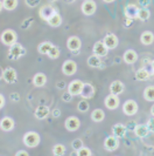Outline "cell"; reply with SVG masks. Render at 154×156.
<instances>
[{
    "label": "cell",
    "mask_w": 154,
    "mask_h": 156,
    "mask_svg": "<svg viewBox=\"0 0 154 156\" xmlns=\"http://www.w3.org/2000/svg\"><path fill=\"white\" fill-rule=\"evenodd\" d=\"M22 141L25 143V146H27L28 148H35V147L38 146L41 137H40L38 133H36V132H28V133H26L23 135Z\"/></svg>",
    "instance_id": "cell-1"
},
{
    "label": "cell",
    "mask_w": 154,
    "mask_h": 156,
    "mask_svg": "<svg viewBox=\"0 0 154 156\" xmlns=\"http://www.w3.org/2000/svg\"><path fill=\"white\" fill-rule=\"evenodd\" d=\"M25 54H26V49L23 48V46L21 44H18L16 42L14 45L9 46L7 58L8 60H18V59H20Z\"/></svg>",
    "instance_id": "cell-2"
},
{
    "label": "cell",
    "mask_w": 154,
    "mask_h": 156,
    "mask_svg": "<svg viewBox=\"0 0 154 156\" xmlns=\"http://www.w3.org/2000/svg\"><path fill=\"white\" fill-rule=\"evenodd\" d=\"M18 40V34L13 30H5L1 33V42L6 46H12L16 44Z\"/></svg>",
    "instance_id": "cell-3"
},
{
    "label": "cell",
    "mask_w": 154,
    "mask_h": 156,
    "mask_svg": "<svg viewBox=\"0 0 154 156\" xmlns=\"http://www.w3.org/2000/svg\"><path fill=\"white\" fill-rule=\"evenodd\" d=\"M119 139L115 136L113 134L108 136L105 140H104V149L106 151H116L117 149L119 148Z\"/></svg>",
    "instance_id": "cell-4"
},
{
    "label": "cell",
    "mask_w": 154,
    "mask_h": 156,
    "mask_svg": "<svg viewBox=\"0 0 154 156\" xmlns=\"http://www.w3.org/2000/svg\"><path fill=\"white\" fill-rule=\"evenodd\" d=\"M139 107L138 103L134 100H126L123 105V113L126 116H132L134 114H137Z\"/></svg>",
    "instance_id": "cell-5"
},
{
    "label": "cell",
    "mask_w": 154,
    "mask_h": 156,
    "mask_svg": "<svg viewBox=\"0 0 154 156\" xmlns=\"http://www.w3.org/2000/svg\"><path fill=\"white\" fill-rule=\"evenodd\" d=\"M2 80L7 83H15L18 81V73L13 67H7L2 70Z\"/></svg>",
    "instance_id": "cell-6"
},
{
    "label": "cell",
    "mask_w": 154,
    "mask_h": 156,
    "mask_svg": "<svg viewBox=\"0 0 154 156\" xmlns=\"http://www.w3.org/2000/svg\"><path fill=\"white\" fill-rule=\"evenodd\" d=\"M77 72V63L74 60H65L62 65V73L67 76H71Z\"/></svg>",
    "instance_id": "cell-7"
},
{
    "label": "cell",
    "mask_w": 154,
    "mask_h": 156,
    "mask_svg": "<svg viewBox=\"0 0 154 156\" xmlns=\"http://www.w3.org/2000/svg\"><path fill=\"white\" fill-rule=\"evenodd\" d=\"M67 47H68V49H69L70 52L77 53L81 49V47H82V41L76 35H71L67 40Z\"/></svg>",
    "instance_id": "cell-8"
},
{
    "label": "cell",
    "mask_w": 154,
    "mask_h": 156,
    "mask_svg": "<svg viewBox=\"0 0 154 156\" xmlns=\"http://www.w3.org/2000/svg\"><path fill=\"white\" fill-rule=\"evenodd\" d=\"M55 13H56V9L52 5H45V6H42V7L40 8V11H38V16L45 21H48Z\"/></svg>",
    "instance_id": "cell-9"
},
{
    "label": "cell",
    "mask_w": 154,
    "mask_h": 156,
    "mask_svg": "<svg viewBox=\"0 0 154 156\" xmlns=\"http://www.w3.org/2000/svg\"><path fill=\"white\" fill-rule=\"evenodd\" d=\"M104 105H105V107H106L108 109L115 110L119 107V105H120V100H119L118 95L110 94V95H108V96L105 98V100H104Z\"/></svg>",
    "instance_id": "cell-10"
},
{
    "label": "cell",
    "mask_w": 154,
    "mask_h": 156,
    "mask_svg": "<svg viewBox=\"0 0 154 156\" xmlns=\"http://www.w3.org/2000/svg\"><path fill=\"white\" fill-rule=\"evenodd\" d=\"M83 85H84V82L81 81V80H78V79L72 80L69 85H68V92H69L72 96H75V95H81Z\"/></svg>",
    "instance_id": "cell-11"
},
{
    "label": "cell",
    "mask_w": 154,
    "mask_h": 156,
    "mask_svg": "<svg viewBox=\"0 0 154 156\" xmlns=\"http://www.w3.org/2000/svg\"><path fill=\"white\" fill-rule=\"evenodd\" d=\"M64 126H65V129L68 132H76L81 127V121L77 116H69L65 120Z\"/></svg>",
    "instance_id": "cell-12"
},
{
    "label": "cell",
    "mask_w": 154,
    "mask_h": 156,
    "mask_svg": "<svg viewBox=\"0 0 154 156\" xmlns=\"http://www.w3.org/2000/svg\"><path fill=\"white\" fill-rule=\"evenodd\" d=\"M81 9H82L84 16H92V14H95V12L97 9V4L93 0H85L82 4Z\"/></svg>",
    "instance_id": "cell-13"
},
{
    "label": "cell",
    "mask_w": 154,
    "mask_h": 156,
    "mask_svg": "<svg viewBox=\"0 0 154 156\" xmlns=\"http://www.w3.org/2000/svg\"><path fill=\"white\" fill-rule=\"evenodd\" d=\"M103 42L105 44V46L108 47L109 49H115V48H117L118 44H119V40H118L116 34H113V33H108L104 37Z\"/></svg>",
    "instance_id": "cell-14"
},
{
    "label": "cell",
    "mask_w": 154,
    "mask_h": 156,
    "mask_svg": "<svg viewBox=\"0 0 154 156\" xmlns=\"http://www.w3.org/2000/svg\"><path fill=\"white\" fill-rule=\"evenodd\" d=\"M139 9H140V7L137 6L136 4H127V5L125 6V9H124V14H125L126 18L137 19Z\"/></svg>",
    "instance_id": "cell-15"
},
{
    "label": "cell",
    "mask_w": 154,
    "mask_h": 156,
    "mask_svg": "<svg viewBox=\"0 0 154 156\" xmlns=\"http://www.w3.org/2000/svg\"><path fill=\"white\" fill-rule=\"evenodd\" d=\"M93 54L98 55V56H106L109 52V48L105 46V44L103 41H96L93 45Z\"/></svg>",
    "instance_id": "cell-16"
},
{
    "label": "cell",
    "mask_w": 154,
    "mask_h": 156,
    "mask_svg": "<svg viewBox=\"0 0 154 156\" xmlns=\"http://www.w3.org/2000/svg\"><path fill=\"white\" fill-rule=\"evenodd\" d=\"M14 120L11 116H4L0 121V128L2 132H11L14 128Z\"/></svg>",
    "instance_id": "cell-17"
},
{
    "label": "cell",
    "mask_w": 154,
    "mask_h": 156,
    "mask_svg": "<svg viewBox=\"0 0 154 156\" xmlns=\"http://www.w3.org/2000/svg\"><path fill=\"white\" fill-rule=\"evenodd\" d=\"M125 90V85L120 80H115L111 85H110V94L113 95H120Z\"/></svg>",
    "instance_id": "cell-18"
},
{
    "label": "cell",
    "mask_w": 154,
    "mask_h": 156,
    "mask_svg": "<svg viewBox=\"0 0 154 156\" xmlns=\"http://www.w3.org/2000/svg\"><path fill=\"white\" fill-rule=\"evenodd\" d=\"M124 62L127 63V65H133V63L137 62L138 60V53L133 49H127L123 55Z\"/></svg>",
    "instance_id": "cell-19"
},
{
    "label": "cell",
    "mask_w": 154,
    "mask_h": 156,
    "mask_svg": "<svg viewBox=\"0 0 154 156\" xmlns=\"http://www.w3.org/2000/svg\"><path fill=\"white\" fill-rule=\"evenodd\" d=\"M96 93V89L91 83H84L83 88H82V92H81V96L83 99H92L93 95Z\"/></svg>",
    "instance_id": "cell-20"
},
{
    "label": "cell",
    "mask_w": 154,
    "mask_h": 156,
    "mask_svg": "<svg viewBox=\"0 0 154 156\" xmlns=\"http://www.w3.org/2000/svg\"><path fill=\"white\" fill-rule=\"evenodd\" d=\"M126 133H127L126 126L122 125V123H116V125L112 126V134H113L115 136H117L118 139L125 137Z\"/></svg>",
    "instance_id": "cell-21"
},
{
    "label": "cell",
    "mask_w": 154,
    "mask_h": 156,
    "mask_svg": "<svg viewBox=\"0 0 154 156\" xmlns=\"http://www.w3.org/2000/svg\"><path fill=\"white\" fill-rule=\"evenodd\" d=\"M49 114H50V109H49V107L43 106V105L38 106V107H36V109H35V113H34V115H35V117H36L38 120H43V119H46Z\"/></svg>",
    "instance_id": "cell-22"
},
{
    "label": "cell",
    "mask_w": 154,
    "mask_h": 156,
    "mask_svg": "<svg viewBox=\"0 0 154 156\" xmlns=\"http://www.w3.org/2000/svg\"><path fill=\"white\" fill-rule=\"evenodd\" d=\"M86 63L89 67H92V68H103V62H102V59L100 56L96 54L90 55L86 60Z\"/></svg>",
    "instance_id": "cell-23"
},
{
    "label": "cell",
    "mask_w": 154,
    "mask_h": 156,
    "mask_svg": "<svg viewBox=\"0 0 154 156\" xmlns=\"http://www.w3.org/2000/svg\"><path fill=\"white\" fill-rule=\"evenodd\" d=\"M149 133H151V132H149L147 125H137L134 127V134H136V136L139 137V139L146 137V136H148Z\"/></svg>",
    "instance_id": "cell-24"
},
{
    "label": "cell",
    "mask_w": 154,
    "mask_h": 156,
    "mask_svg": "<svg viewBox=\"0 0 154 156\" xmlns=\"http://www.w3.org/2000/svg\"><path fill=\"white\" fill-rule=\"evenodd\" d=\"M140 41L142 45L145 46H149L154 42V34L151 31H145L141 33L140 35Z\"/></svg>",
    "instance_id": "cell-25"
},
{
    "label": "cell",
    "mask_w": 154,
    "mask_h": 156,
    "mask_svg": "<svg viewBox=\"0 0 154 156\" xmlns=\"http://www.w3.org/2000/svg\"><path fill=\"white\" fill-rule=\"evenodd\" d=\"M47 82V76L43 73H36L33 78V85L35 87H43Z\"/></svg>",
    "instance_id": "cell-26"
},
{
    "label": "cell",
    "mask_w": 154,
    "mask_h": 156,
    "mask_svg": "<svg viewBox=\"0 0 154 156\" xmlns=\"http://www.w3.org/2000/svg\"><path fill=\"white\" fill-rule=\"evenodd\" d=\"M18 7V0H1V9L14 11Z\"/></svg>",
    "instance_id": "cell-27"
},
{
    "label": "cell",
    "mask_w": 154,
    "mask_h": 156,
    "mask_svg": "<svg viewBox=\"0 0 154 156\" xmlns=\"http://www.w3.org/2000/svg\"><path fill=\"white\" fill-rule=\"evenodd\" d=\"M151 78V73L146 69V68H140L136 72V79L138 80V81H146L148 79Z\"/></svg>",
    "instance_id": "cell-28"
},
{
    "label": "cell",
    "mask_w": 154,
    "mask_h": 156,
    "mask_svg": "<svg viewBox=\"0 0 154 156\" xmlns=\"http://www.w3.org/2000/svg\"><path fill=\"white\" fill-rule=\"evenodd\" d=\"M104 119H105V113H104L103 109L97 108V109L92 110V113H91V120H92L93 122H102Z\"/></svg>",
    "instance_id": "cell-29"
},
{
    "label": "cell",
    "mask_w": 154,
    "mask_h": 156,
    "mask_svg": "<svg viewBox=\"0 0 154 156\" xmlns=\"http://www.w3.org/2000/svg\"><path fill=\"white\" fill-rule=\"evenodd\" d=\"M54 46L52 42H49V41H43V42H41L40 45L38 46V51L40 54H48V52L50 51V48Z\"/></svg>",
    "instance_id": "cell-30"
},
{
    "label": "cell",
    "mask_w": 154,
    "mask_h": 156,
    "mask_svg": "<svg viewBox=\"0 0 154 156\" xmlns=\"http://www.w3.org/2000/svg\"><path fill=\"white\" fill-rule=\"evenodd\" d=\"M144 99L146 101L154 102V86H148L144 89Z\"/></svg>",
    "instance_id": "cell-31"
},
{
    "label": "cell",
    "mask_w": 154,
    "mask_h": 156,
    "mask_svg": "<svg viewBox=\"0 0 154 156\" xmlns=\"http://www.w3.org/2000/svg\"><path fill=\"white\" fill-rule=\"evenodd\" d=\"M47 23H49L52 27H59V26H61V23H62V16H60V13L56 12Z\"/></svg>",
    "instance_id": "cell-32"
},
{
    "label": "cell",
    "mask_w": 154,
    "mask_h": 156,
    "mask_svg": "<svg viewBox=\"0 0 154 156\" xmlns=\"http://www.w3.org/2000/svg\"><path fill=\"white\" fill-rule=\"evenodd\" d=\"M149 18H151V12L148 11V8H141L140 7V9H139V12H138V16H137V19L141 20V21H147Z\"/></svg>",
    "instance_id": "cell-33"
},
{
    "label": "cell",
    "mask_w": 154,
    "mask_h": 156,
    "mask_svg": "<svg viewBox=\"0 0 154 156\" xmlns=\"http://www.w3.org/2000/svg\"><path fill=\"white\" fill-rule=\"evenodd\" d=\"M53 154L55 156H63L65 154V146L62 143H57L53 147Z\"/></svg>",
    "instance_id": "cell-34"
},
{
    "label": "cell",
    "mask_w": 154,
    "mask_h": 156,
    "mask_svg": "<svg viewBox=\"0 0 154 156\" xmlns=\"http://www.w3.org/2000/svg\"><path fill=\"white\" fill-rule=\"evenodd\" d=\"M60 54H61V52H60V48L57 46H53L52 48H50V51L48 52V56L50 58V59H53V60H55V59H57L59 56H60Z\"/></svg>",
    "instance_id": "cell-35"
},
{
    "label": "cell",
    "mask_w": 154,
    "mask_h": 156,
    "mask_svg": "<svg viewBox=\"0 0 154 156\" xmlns=\"http://www.w3.org/2000/svg\"><path fill=\"white\" fill-rule=\"evenodd\" d=\"M77 109L78 112H81V113H86L88 110H89V103L86 101V99L84 100H82V101L78 102V105H77Z\"/></svg>",
    "instance_id": "cell-36"
},
{
    "label": "cell",
    "mask_w": 154,
    "mask_h": 156,
    "mask_svg": "<svg viewBox=\"0 0 154 156\" xmlns=\"http://www.w3.org/2000/svg\"><path fill=\"white\" fill-rule=\"evenodd\" d=\"M76 155L77 156H91L92 155V151L88 148V147H84V146H83L79 150L76 151Z\"/></svg>",
    "instance_id": "cell-37"
},
{
    "label": "cell",
    "mask_w": 154,
    "mask_h": 156,
    "mask_svg": "<svg viewBox=\"0 0 154 156\" xmlns=\"http://www.w3.org/2000/svg\"><path fill=\"white\" fill-rule=\"evenodd\" d=\"M71 147H72V149L75 151L79 150V149L83 147V141L81 140V139H75V140L71 142Z\"/></svg>",
    "instance_id": "cell-38"
},
{
    "label": "cell",
    "mask_w": 154,
    "mask_h": 156,
    "mask_svg": "<svg viewBox=\"0 0 154 156\" xmlns=\"http://www.w3.org/2000/svg\"><path fill=\"white\" fill-rule=\"evenodd\" d=\"M137 2L141 8H148L152 4V0H137Z\"/></svg>",
    "instance_id": "cell-39"
},
{
    "label": "cell",
    "mask_w": 154,
    "mask_h": 156,
    "mask_svg": "<svg viewBox=\"0 0 154 156\" xmlns=\"http://www.w3.org/2000/svg\"><path fill=\"white\" fill-rule=\"evenodd\" d=\"M146 125H147V127H148V129H149V132H151V133H154V116L148 119Z\"/></svg>",
    "instance_id": "cell-40"
},
{
    "label": "cell",
    "mask_w": 154,
    "mask_h": 156,
    "mask_svg": "<svg viewBox=\"0 0 154 156\" xmlns=\"http://www.w3.org/2000/svg\"><path fill=\"white\" fill-rule=\"evenodd\" d=\"M25 2L29 7H36L38 4H40V0H25Z\"/></svg>",
    "instance_id": "cell-41"
},
{
    "label": "cell",
    "mask_w": 154,
    "mask_h": 156,
    "mask_svg": "<svg viewBox=\"0 0 154 156\" xmlns=\"http://www.w3.org/2000/svg\"><path fill=\"white\" fill-rule=\"evenodd\" d=\"M33 20H34L33 18H28V19H26V20L21 23V28H23V30H27V28L29 27V25L33 23Z\"/></svg>",
    "instance_id": "cell-42"
},
{
    "label": "cell",
    "mask_w": 154,
    "mask_h": 156,
    "mask_svg": "<svg viewBox=\"0 0 154 156\" xmlns=\"http://www.w3.org/2000/svg\"><path fill=\"white\" fill-rule=\"evenodd\" d=\"M72 100V95L69 93V92H67V93H64L62 95V101L64 102H70Z\"/></svg>",
    "instance_id": "cell-43"
},
{
    "label": "cell",
    "mask_w": 154,
    "mask_h": 156,
    "mask_svg": "<svg viewBox=\"0 0 154 156\" xmlns=\"http://www.w3.org/2000/svg\"><path fill=\"white\" fill-rule=\"evenodd\" d=\"M9 98H11V100L12 101H20V95L18 93H12L11 95H9Z\"/></svg>",
    "instance_id": "cell-44"
},
{
    "label": "cell",
    "mask_w": 154,
    "mask_h": 156,
    "mask_svg": "<svg viewBox=\"0 0 154 156\" xmlns=\"http://www.w3.org/2000/svg\"><path fill=\"white\" fill-rule=\"evenodd\" d=\"M132 23H133V19L126 18V19H125V23H124V26H125V27H130Z\"/></svg>",
    "instance_id": "cell-45"
},
{
    "label": "cell",
    "mask_w": 154,
    "mask_h": 156,
    "mask_svg": "<svg viewBox=\"0 0 154 156\" xmlns=\"http://www.w3.org/2000/svg\"><path fill=\"white\" fill-rule=\"evenodd\" d=\"M5 107V96L4 94H0V108L2 109Z\"/></svg>",
    "instance_id": "cell-46"
},
{
    "label": "cell",
    "mask_w": 154,
    "mask_h": 156,
    "mask_svg": "<svg viewBox=\"0 0 154 156\" xmlns=\"http://www.w3.org/2000/svg\"><path fill=\"white\" fill-rule=\"evenodd\" d=\"M15 156H28V153L26 150H19L15 153Z\"/></svg>",
    "instance_id": "cell-47"
},
{
    "label": "cell",
    "mask_w": 154,
    "mask_h": 156,
    "mask_svg": "<svg viewBox=\"0 0 154 156\" xmlns=\"http://www.w3.org/2000/svg\"><path fill=\"white\" fill-rule=\"evenodd\" d=\"M56 86H57L59 89H63V88L65 87V82H64V81H60V82L56 83Z\"/></svg>",
    "instance_id": "cell-48"
},
{
    "label": "cell",
    "mask_w": 154,
    "mask_h": 156,
    "mask_svg": "<svg viewBox=\"0 0 154 156\" xmlns=\"http://www.w3.org/2000/svg\"><path fill=\"white\" fill-rule=\"evenodd\" d=\"M60 115H61V110L60 109H57V108H56V109L53 110V116L54 117H59Z\"/></svg>",
    "instance_id": "cell-49"
},
{
    "label": "cell",
    "mask_w": 154,
    "mask_h": 156,
    "mask_svg": "<svg viewBox=\"0 0 154 156\" xmlns=\"http://www.w3.org/2000/svg\"><path fill=\"white\" fill-rule=\"evenodd\" d=\"M151 68H152V73L154 74V59L151 61Z\"/></svg>",
    "instance_id": "cell-50"
},
{
    "label": "cell",
    "mask_w": 154,
    "mask_h": 156,
    "mask_svg": "<svg viewBox=\"0 0 154 156\" xmlns=\"http://www.w3.org/2000/svg\"><path fill=\"white\" fill-rule=\"evenodd\" d=\"M151 114H152V116H154V105L151 107Z\"/></svg>",
    "instance_id": "cell-51"
},
{
    "label": "cell",
    "mask_w": 154,
    "mask_h": 156,
    "mask_svg": "<svg viewBox=\"0 0 154 156\" xmlns=\"http://www.w3.org/2000/svg\"><path fill=\"white\" fill-rule=\"evenodd\" d=\"M104 2H106V4H110V2H113V1H116V0H103Z\"/></svg>",
    "instance_id": "cell-52"
},
{
    "label": "cell",
    "mask_w": 154,
    "mask_h": 156,
    "mask_svg": "<svg viewBox=\"0 0 154 156\" xmlns=\"http://www.w3.org/2000/svg\"><path fill=\"white\" fill-rule=\"evenodd\" d=\"M65 1H67V2H75L76 0H65Z\"/></svg>",
    "instance_id": "cell-53"
},
{
    "label": "cell",
    "mask_w": 154,
    "mask_h": 156,
    "mask_svg": "<svg viewBox=\"0 0 154 156\" xmlns=\"http://www.w3.org/2000/svg\"><path fill=\"white\" fill-rule=\"evenodd\" d=\"M48 1H52V2H54V1H57V0H48Z\"/></svg>",
    "instance_id": "cell-54"
}]
</instances>
